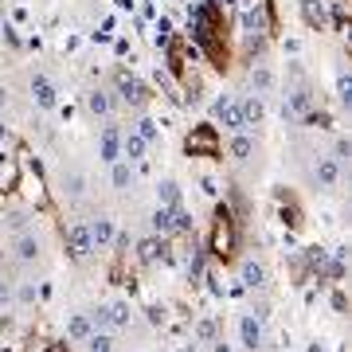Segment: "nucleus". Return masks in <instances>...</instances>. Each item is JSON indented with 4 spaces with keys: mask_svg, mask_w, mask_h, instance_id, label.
Returning a JSON list of instances; mask_svg holds the SVG:
<instances>
[{
    "mask_svg": "<svg viewBox=\"0 0 352 352\" xmlns=\"http://www.w3.org/2000/svg\"><path fill=\"white\" fill-rule=\"evenodd\" d=\"M90 239H94V251H102V247H110L113 243V235H118V223H113L110 215H94L90 219Z\"/></svg>",
    "mask_w": 352,
    "mask_h": 352,
    "instance_id": "nucleus-8",
    "label": "nucleus"
},
{
    "mask_svg": "<svg viewBox=\"0 0 352 352\" xmlns=\"http://www.w3.org/2000/svg\"><path fill=\"white\" fill-rule=\"evenodd\" d=\"M129 325H133L129 302H110L106 305V329H129Z\"/></svg>",
    "mask_w": 352,
    "mask_h": 352,
    "instance_id": "nucleus-13",
    "label": "nucleus"
},
{
    "mask_svg": "<svg viewBox=\"0 0 352 352\" xmlns=\"http://www.w3.org/2000/svg\"><path fill=\"white\" fill-rule=\"evenodd\" d=\"M67 254L78 258V263L94 254V239H90V227L87 223H71V227H67Z\"/></svg>",
    "mask_w": 352,
    "mask_h": 352,
    "instance_id": "nucleus-2",
    "label": "nucleus"
},
{
    "mask_svg": "<svg viewBox=\"0 0 352 352\" xmlns=\"http://www.w3.org/2000/svg\"><path fill=\"white\" fill-rule=\"evenodd\" d=\"M118 98L126 102V106H145V98H149V87H145L138 75L122 71V75H118Z\"/></svg>",
    "mask_w": 352,
    "mask_h": 352,
    "instance_id": "nucleus-3",
    "label": "nucleus"
},
{
    "mask_svg": "<svg viewBox=\"0 0 352 352\" xmlns=\"http://www.w3.org/2000/svg\"><path fill=\"white\" fill-rule=\"evenodd\" d=\"M243 28H247V32H263V12H258V8H247V12H243Z\"/></svg>",
    "mask_w": 352,
    "mask_h": 352,
    "instance_id": "nucleus-29",
    "label": "nucleus"
},
{
    "mask_svg": "<svg viewBox=\"0 0 352 352\" xmlns=\"http://www.w3.org/2000/svg\"><path fill=\"white\" fill-rule=\"evenodd\" d=\"M340 176H344V161H337L333 153L329 157H317V164H314V184L321 192H333L340 184Z\"/></svg>",
    "mask_w": 352,
    "mask_h": 352,
    "instance_id": "nucleus-1",
    "label": "nucleus"
},
{
    "mask_svg": "<svg viewBox=\"0 0 352 352\" xmlns=\"http://www.w3.org/2000/svg\"><path fill=\"white\" fill-rule=\"evenodd\" d=\"M90 333H94V325H90L87 314H71L67 317V340H78V344H82Z\"/></svg>",
    "mask_w": 352,
    "mask_h": 352,
    "instance_id": "nucleus-18",
    "label": "nucleus"
},
{
    "mask_svg": "<svg viewBox=\"0 0 352 352\" xmlns=\"http://www.w3.org/2000/svg\"><path fill=\"white\" fill-rule=\"evenodd\" d=\"M231 157H235V161H251L254 157V138L251 133H247V129H239V133H235V138H231Z\"/></svg>",
    "mask_w": 352,
    "mask_h": 352,
    "instance_id": "nucleus-19",
    "label": "nucleus"
},
{
    "mask_svg": "<svg viewBox=\"0 0 352 352\" xmlns=\"http://www.w3.org/2000/svg\"><path fill=\"white\" fill-rule=\"evenodd\" d=\"M305 352H329V344H325V340H314V344H309Z\"/></svg>",
    "mask_w": 352,
    "mask_h": 352,
    "instance_id": "nucleus-36",
    "label": "nucleus"
},
{
    "mask_svg": "<svg viewBox=\"0 0 352 352\" xmlns=\"http://www.w3.org/2000/svg\"><path fill=\"white\" fill-rule=\"evenodd\" d=\"M133 133H138V138L145 141V145H157V141H161V126H157L153 118H141V122H138V129H133Z\"/></svg>",
    "mask_w": 352,
    "mask_h": 352,
    "instance_id": "nucleus-25",
    "label": "nucleus"
},
{
    "mask_svg": "<svg viewBox=\"0 0 352 352\" xmlns=\"http://www.w3.org/2000/svg\"><path fill=\"white\" fill-rule=\"evenodd\" d=\"M305 20H309V24H321V20H325V12H321V4H314V0H305Z\"/></svg>",
    "mask_w": 352,
    "mask_h": 352,
    "instance_id": "nucleus-30",
    "label": "nucleus"
},
{
    "mask_svg": "<svg viewBox=\"0 0 352 352\" xmlns=\"http://www.w3.org/2000/svg\"><path fill=\"white\" fill-rule=\"evenodd\" d=\"M36 298H39V286L32 282V278H24V282L16 286V302L20 305H36Z\"/></svg>",
    "mask_w": 352,
    "mask_h": 352,
    "instance_id": "nucleus-26",
    "label": "nucleus"
},
{
    "mask_svg": "<svg viewBox=\"0 0 352 352\" xmlns=\"http://www.w3.org/2000/svg\"><path fill=\"white\" fill-rule=\"evenodd\" d=\"M0 145H8V126H4V118H0Z\"/></svg>",
    "mask_w": 352,
    "mask_h": 352,
    "instance_id": "nucleus-38",
    "label": "nucleus"
},
{
    "mask_svg": "<svg viewBox=\"0 0 352 352\" xmlns=\"http://www.w3.org/2000/svg\"><path fill=\"white\" fill-rule=\"evenodd\" d=\"M110 184L118 192H129L133 184H138V168H133L129 161H113L110 164Z\"/></svg>",
    "mask_w": 352,
    "mask_h": 352,
    "instance_id": "nucleus-12",
    "label": "nucleus"
},
{
    "mask_svg": "<svg viewBox=\"0 0 352 352\" xmlns=\"http://www.w3.org/2000/svg\"><path fill=\"white\" fill-rule=\"evenodd\" d=\"M173 231H192V212H184L180 204L173 208Z\"/></svg>",
    "mask_w": 352,
    "mask_h": 352,
    "instance_id": "nucleus-28",
    "label": "nucleus"
},
{
    "mask_svg": "<svg viewBox=\"0 0 352 352\" xmlns=\"http://www.w3.org/2000/svg\"><path fill=\"white\" fill-rule=\"evenodd\" d=\"M4 32H8V28H4V20H0V36H4Z\"/></svg>",
    "mask_w": 352,
    "mask_h": 352,
    "instance_id": "nucleus-41",
    "label": "nucleus"
},
{
    "mask_svg": "<svg viewBox=\"0 0 352 352\" xmlns=\"http://www.w3.org/2000/svg\"><path fill=\"white\" fill-rule=\"evenodd\" d=\"M145 153H149V145L129 129V133H122V161H129V164H138V161H145Z\"/></svg>",
    "mask_w": 352,
    "mask_h": 352,
    "instance_id": "nucleus-14",
    "label": "nucleus"
},
{
    "mask_svg": "<svg viewBox=\"0 0 352 352\" xmlns=\"http://www.w3.org/2000/svg\"><path fill=\"white\" fill-rule=\"evenodd\" d=\"M168 254V243L161 239V235H149V239L138 243V258L141 263H157V258H164Z\"/></svg>",
    "mask_w": 352,
    "mask_h": 352,
    "instance_id": "nucleus-15",
    "label": "nucleus"
},
{
    "mask_svg": "<svg viewBox=\"0 0 352 352\" xmlns=\"http://www.w3.org/2000/svg\"><path fill=\"white\" fill-rule=\"evenodd\" d=\"M87 110L94 113V118H110V113H113L110 90H90V94H87Z\"/></svg>",
    "mask_w": 352,
    "mask_h": 352,
    "instance_id": "nucleus-17",
    "label": "nucleus"
},
{
    "mask_svg": "<svg viewBox=\"0 0 352 352\" xmlns=\"http://www.w3.org/2000/svg\"><path fill=\"white\" fill-rule=\"evenodd\" d=\"M90 325H94V329H106V305H98V309H90Z\"/></svg>",
    "mask_w": 352,
    "mask_h": 352,
    "instance_id": "nucleus-31",
    "label": "nucleus"
},
{
    "mask_svg": "<svg viewBox=\"0 0 352 352\" xmlns=\"http://www.w3.org/2000/svg\"><path fill=\"white\" fill-rule=\"evenodd\" d=\"M8 106V90H4V82H0V110Z\"/></svg>",
    "mask_w": 352,
    "mask_h": 352,
    "instance_id": "nucleus-39",
    "label": "nucleus"
},
{
    "mask_svg": "<svg viewBox=\"0 0 352 352\" xmlns=\"http://www.w3.org/2000/svg\"><path fill=\"white\" fill-rule=\"evenodd\" d=\"M349 153H352L349 138H340V141H337V149H333V157H337V161H344V157H349Z\"/></svg>",
    "mask_w": 352,
    "mask_h": 352,
    "instance_id": "nucleus-33",
    "label": "nucleus"
},
{
    "mask_svg": "<svg viewBox=\"0 0 352 352\" xmlns=\"http://www.w3.org/2000/svg\"><path fill=\"white\" fill-rule=\"evenodd\" d=\"M200 188H204V196H219V188H215V180H212V176H204V180H200Z\"/></svg>",
    "mask_w": 352,
    "mask_h": 352,
    "instance_id": "nucleus-34",
    "label": "nucleus"
},
{
    "mask_svg": "<svg viewBox=\"0 0 352 352\" xmlns=\"http://www.w3.org/2000/svg\"><path fill=\"white\" fill-rule=\"evenodd\" d=\"M8 298H12V289H8V286H4V282H0V305L8 302Z\"/></svg>",
    "mask_w": 352,
    "mask_h": 352,
    "instance_id": "nucleus-37",
    "label": "nucleus"
},
{
    "mask_svg": "<svg viewBox=\"0 0 352 352\" xmlns=\"http://www.w3.org/2000/svg\"><path fill=\"white\" fill-rule=\"evenodd\" d=\"M145 317H149V325H164V305H149Z\"/></svg>",
    "mask_w": 352,
    "mask_h": 352,
    "instance_id": "nucleus-32",
    "label": "nucleus"
},
{
    "mask_svg": "<svg viewBox=\"0 0 352 352\" xmlns=\"http://www.w3.org/2000/svg\"><path fill=\"white\" fill-rule=\"evenodd\" d=\"M98 157H102L106 164L122 161V129H118V126H106V129H102V138H98Z\"/></svg>",
    "mask_w": 352,
    "mask_h": 352,
    "instance_id": "nucleus-6",
    "label": "nucleus"
},
{
    "mask_svg": "<svg viewBox=\"0 0 352 352\" xmlns=\"http://www.w3.org/2000/svg\"><path fill=\"white\" fill-rule=\"evenodd\" d=\"M82 344H87V352H113V337L106 333V329H94Z\"/></svg>",
    "mask_w": 352,
    "mask_h": 352,
    "instance_id": "nucleus-24",
    "label": "nucleus"
},
{
    "mask_svg": "<svg viewBox=\"0 0 352 352\" xmlns=\"http://www.w3.org/2000/svg\"><path fill=\"white\" fill-rule=\"evenodd\" d=\"M337 98H340V106H349L352 102V75L349 71H340L337 75Z\"/></svg>",
    "mask_w": 352,
    "mask_h": 352,
    "instance_id": "nucleus-27",
    "label": "nucleus"
},
{
    "mask_svg": "<svg viewBox=\"0 0 352 352\" xmlns=\"http://www.w3.org/2000/svg\"><path fill=\"white\" fill-rule=\"evenodd\" d=\"M251 90L254 94H270V90H274V71H270L266 63H258L251 71Z\"/></svg>",
    "mask_w": 352,
    "mask_h": 352,
    "instance_id": "nucleus-20",
    "label": "nucleus"
},
{
    "mask_svg": "<svg viewBox=\"0 0 352 352\" xmlns=\"http://www.w3.org/2000/svg\"><path fill=\"white\" fill-rule=\"evenodd\" d=\"M192 333H196V340H204V344H215V340H219V325H215V317H200Z\"/></svg>",
    "mask_w": 352,
    "mask_h": 352,
    "instance_id": "nucleus-23",
    "label": "nucleus"
},
{
    "mask_svg": "<svg viewBox=\"0 0 352 352\" xmlns=\"http://www.w3.org/2000/svg\"><path fill=\"white\" fill-rule=\"evenodd\" d=\"M239 118H243V129L263 126V118H266V102H263V94H247V98L239 102Z\"/></svg>",
    "mask_w": 352,
    "mask_h": 352,
    "instance_id": "nucleus-7",
    "label": "nucleus"
},
{
    "mask_svg": "<svg viewBox=\"0 0 352 352\" xmlns=\"http://www.w3.org/2000/svg\"><path fill=\"white\" fill-rule=\"evenodd\" d=\"M63 196H67L71 204L82 200V196H87V176L75 173V168H71V173H63Z\"/></svg>",
    "mask_w": 352,
    "mask_h": 352,
    "instance_id": "nucleus-16",
    "label": "nucleus"
},
{
    "mask_svg": "<svg viewBox=\"0 0 352 352\" xmlns=\"http://www.w3.org/2000/svg\"><path fill=\"white\" fill-rule=\"evenodd\" d=\"M8 223H12V227H20V231H24V227H28V215H24V212H16L12 219H8Z\"/></svg>",
    "mask_w": 352,
    "mask_h": 352,
    "instance_id": "nucleus-35",
    "label": "nucleus"
},
{
    "mask_svg": "<svg viewBox=\"0 0 352 352\" xmlns=\"http://www.w3.org/2000/svg\"><path fill=\"white\" fill-rule=\"evenodd\" d=\"M212 113H215V118H219V122H223L227 129H231V133H239V129H243V118H239V102H231V98H227V94H223V98H215V102H212Z\"/></svg>",
    "mask_w": 352,
    "mask_h": 352,
    "instance_id": "nucleus-9",
    "label": "nucleus"
},
{
    "mask_svg": "<svg viewBox=\"0 0 352 352\" xmlns=\"http://www.w3.org/2000/svg\"><path fill=\"white\" fill-rule=\"evenodd\" d=\"M149 227H153V235H176L173 231V208H157V212L149 215Z\"/></svg>",
    "mask_w": 352,
    "mask_h": 352,
    "instance_id": "nucleus-21",
    "label": "nucleus"
},
{
    "mask_svg": "<svg viewBox=\"0 0 352 352\" xmlns=\"http://www.w3.org/2000/svg\"><path fill=\"white\" fill-rule=\"evenodd\" d=\"M32 102H36V110H55L59 106V90L47 75H32Z\"/></svg>",
    "mask_w": 352,
    "mask_h": 352,
    "instance_id": "nucleus-5",
    "label": "nucleus"
},
{
    "mask_svg": "<svg viewBox=\"0 0 352 352\" xmlns=\"http://www.w3.org/2000/svg\"><path fill=\"white\" fill-rule=\"evenodd\" d=\"M239 282L247 289H263L266 286V266L258 263V258H243V266H239Z\"/></svg>",
    "mask_w": 352,
    "mask_h": 352,
    "instance_id": "nucleus-11",
    "label": "nucleus"
},
{
    "mask_svg": "<svg viewBox=\"0 0 352 352\" xmlns=\"http://www.w3.org/2000/svg\"><path fill=\"white\" fill-rule=\"evenodd\" d=\"M157 204L161 208H176L180 204V184L176 180H157Z\"/></svg>",
    "mask_w": 352,
    "mask_h": 352,
    "instance_id": "nucleus-22",
    "label": "nucleus"
},
{
    "mask_svg": "<svg viewBox=\"0 0 352 352\" xmlns=\"http://www.w3.org/2000/svg\"><path fill=\"white\" fill-rule=\"evenodd\" d=\"M215 352H231V349H227L223 340H215Z\"/></svg>",
    "mask_w": 352,
    "mask_h": 352,
    "instance_id": "nucleus-40",
    "label": "nucleus"
},
{
    "mask_svg": "<svg viewBox=\"0 0 352 352\" xmlns=\"http://www.w3.org/2000/svg\"><path fill=\"white\" fill-rule=\"evenodd\" d=\"M239 340H243V349H247V352H258V349H263V340H266L263 317L243 314V317H239Z\"/></svg>",
    "mask_w": 352,
    "mask_h": 352,
    "instance_id": "nucleus-4",
    "label": "nucleus"
},
{
    "mask_svg": "<svg viewBox=\"0 0 352 352\" xmlns=\"http://www.w3.org/2000/svg\"><path fill=\"white\" fill-rule=\"evenodd\" d=\"M12 254H16V263H36L39 254H43V243H39L36 231H24V235L12 243Z\"/></svg>",
    "mask_w": 352,
    "mask_h": 352,
    "instance_id": "nucleus-10",
    "label": "nucleus"
}]
</instances>
